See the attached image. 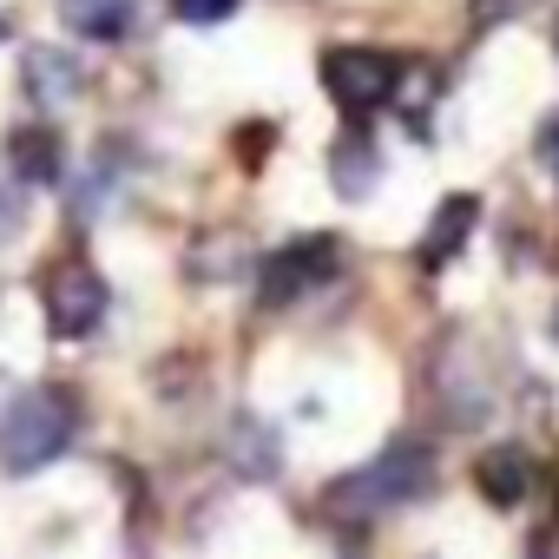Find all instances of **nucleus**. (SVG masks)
<instances>
[{
  "mask_svg": "<svg viewBox=\"0 0 559 559\" xmlns=\"http://www.w3.org/2000/svg\"><path fill=\"white\" fill-rule=\"evenodd\" d=\"M435 487V448L428 441H389L376 461H362L356 474H343L323 500L330 513H349V520H369V513H389V507H408Z\"/></svg>",
  "mask_w": 559,
  "mask_h": 559,
  "instance_id": "obj_1",
  "label": "nucleus"
},
{
  "mask_svg": "<svg viewBox=\"0 0 559 559\" xmlns=\"http://www.w3.org/2000/svg\"><path fill=\"white\" fill-rule=\"evenodd\" d=\"M80 435V402L73 389H27L8 415H0V467L8 474H40L60 461Z\"/></svg>",
  "mask_w": 559,
  "mask_h": 559,
  "instance_id": "obj_2",
  "label": "nucleus"
},
{
  "mask_svg": "<svg viewBox=\"0 0 559 559\" xmlns=\"http://www.w3.org/2000/svg\"><path fill=\"white\" fill-rule=\"evenodd\" d=\"M106 276L93 263H53L40 276V317H47V336L60 343H80L106 323Z\"/></svg>",
  "mask_w": 559,
  "mask_h": 559,
  "instance_id": "obj_3",
  "label": "nucleus"
},
{
  "mask_svg": "<svg viewBox=\"0 0 559 559\" xmlns=\"http://www.w3.org/2000/svg\"><path fill=\"white\" fill-rule=\"evenodd\" d=\"M395 80H402V60L382 53V47H330L323 53V93L349 119H369L376 106H389L395 99Z\"/></svg>",
  "mask_w": 559,
  "mask_h": 559,
  "instance_id": "obj_4",
  "label": "nucleus"
},
{
  "mask_svg": "<svg viewBox=\"0 0 559 559\" xmlns=\"http://www.w3.org/2000/svg\"><path fill=\"white\" fill-rule=\"evenodd\" d=\"M336 257H343V243H336L330 230L297 237V243H284V250H270V257L257 263V297H263V310H284V304L310 297L323 276L336 270Z\"/></svg>",
  "mask_w": 559,
  "mask_h": 559,
  "instance_id": "obj_5",
  "label": "nucleus"
},
{
  "mask_svg": "<svg viewBox=\"0 0 559 559\" xmlns=\"http://www.w3.org/2000/svg\"><path fill=\"white\" fill-rule=\"evenodd\" d=\"M250 263H263V257H257L250 230H237V224H217V230H204L185 250V276H191V284H237Z\"/></svg>",
  "mask_w": 559,
  "mask_h": 559,
  "instance_id": "obj_6",
  "label": "nucleus"
},
{
  "mask_svg": "<svg viewBox=\"0 0 559 559\" xmlns=\"http://www.w3.org/2000/svg\"><path fill=\"white\" fill-rule=\"evenodd\" d=\"M330 185H336V198H349V204H362V198L382 185V145L369 139L362 119H349V132H336V145H330Z\"/></svg>",
  "mask_w": 559,
  "mask_h": 559,
  "instance_id": "obj_7",
  "label": "nucleus"
},
{
  "mask_svg": "<svg viewBox=\"0 0 559 559\" xmlns=\"http://www.w3.org/2000/svg\"><path fill=\"white\" fill-rule=\"evenodd\" d=\"M474 224H480V198H467V191L441 198L435 217H428V230H421V243H415V263L421 270H448L461 257V243L474 237Z\"/></svg>",
  "mask_w": 559,
  "mask_h": 559,
  "instance_id": "obj_8",
  "label": "nucleus"
},
{
  "mask_svg": "<svg viewBox=\"0 0 559 559\" xmlns=\"http://www.w3.org/2000/svg\"><path fill=\"white\" fill-rule=\"evenodd\" d=\"M21 86H27L34 106L60 112V106L80 99V60L60 53V47H27V60H21Z\"/></svg>",
  "mask_w": 559,
  "mask_h": 559,
  "instance_id": "obj_9",
  "label": "nucleus"
},
{
  "mask_svg": "<svg viewBox=\"0 0 559 559\" xmlns=\"http://www.w3.org/2000/svg\"><path fill=\"white\" fill-rule=\"evenodd\" d=\"M8 165L27 185H60L67 178V145H60V132L47 119H34V126H14L8 132Z\"/></svg>",
  "mask_w": 559,
  "mask_h": 559,
  "instance_id": "obj_10",
  "label": "nucleus"
},
{
  "mask_svg": "<svg viewBox=\"0 0 559 559\" xmlns=\"http://www.w3.org/2000/svg\"><path fill=\"white\" fill-rule=\"evenodd\" d=\"M474 487H480L493 507H520V500H526V487H533V454H526L520 441L487 448V454L474 461Z\"/></svg>",
  "mask_w": 559,
  "mask_h": 559,
  "instance_id": "obj_11",
  "label": "nucleus"
},
{
  "mask_svg": "<svg viewBox=\"0 0 559 559\" xmlns=\"http://www.w3.org/2000/svg\"><path fill=\"white\" fill-rule=\"evenodd\" d=\"M224 461H230L243 480H276V435H270L257 415H230V428H224Z\"/></svg>",
  "mask_w": 559,
  "mask_h": 559,
  "instance_id": "obj_12",
  "label": "nucleus"
},
{
  "mask_svg": "<svg viewBox=\"0 0 559 559\" xmlns=\"http://www.w3.org/2000/svg\"><path fill=\"white\" fill-rule=\"evenodd\" d=\"M60 21H67V34L106 47V40H126V27H132V0H60Z\"/></svg>",
  "mask_w": 559,
  "mask_h": 559,
  "instance_id": "obj_13",
  "label": "nucleus"
},
{
  "mask_svg": "<svg viewBox=\"0 0 559 559\" xmlns=\"http://www.w3.org/2000/svg\"><path fill=\"white\" fill-rule=\"evenodd\" d=\"M21 230H27V178L0 158V250H8Z\"/></svg>",
  "mask_w": 559,
  "mask_h": 559,
  "instance_id": "obj_14",
  "label": "nucleus"
},
{
  "mask_svg": "<svg viewBox=\"0 0 559 559\" xmlns=\"http://www.w3.org/2000/svg\"><path fill=\"white\" fill-rule=\"evenodd\" d=\"M533 8L539 0H467V21H474V34H493V27H507V21H520Z\"/></svg>",
  "mask_w": 559,
  "mask_h": 559,
  "instance_id": "obj_15",
  "label": "nucleus"
},
{
  "mask_svg": "<svg viewBox=\"0 0 559 559\" xmlns=\"http://www.w3.org/2000/svg\"><path fill=\"white\" fill-rule=\"evenodd\" d=\"M243 8V0H171V14L185 21V27H217V21H230Z\"/></svg>",
  "mask_w": 559,
  "mask_h": 559,
  "instance_id": "obj_16",
  "label": "nucleus"
},
{
  "mask_svg": "<svg viewBox=\"0 0 559 559\" xmlns=\"http://www.w3.org/2000/svg\"><path fill=\"white\" fill-rule=\"evenodd\" d=\"M533 152H539V171H546V178L559 185V106H552V112L539 119V139H533Z\"/></svg>",
  "mask_w": 559,
  "mask_h": 559,
  "instance_id": "obj_17",
  "label": "nucleus"
},
{
  "mask_svg": "<svg viewBox=\"0 0 559 559\" xmlns=\"http://www.w3.org/2000/svg\"><path fill=\"white\" fill-rule=\"evenodd\" d=\"M552 343H559V310H552Z\"/></svg>",
  "mask_w": 559,
  "mask_h": 559,
  "instance_id": "obj_18",
  "label": "nucleus"
},
{
  "mask_svg": "<svg viewBox=\"0 0 559 559\" xmlns=\"http://www.w3.org/2000/svg\"><path fill=\"white\" fill-rule=\"evenodd\" d=\"M0 34H8V14H0Z\"/></svg>",
  "mask_w": 559,
  "mask_h": 559,
  "instance_id": "obj_19",
  "label": "nucleus"
}]
</instances>
